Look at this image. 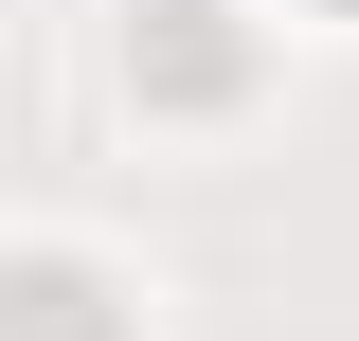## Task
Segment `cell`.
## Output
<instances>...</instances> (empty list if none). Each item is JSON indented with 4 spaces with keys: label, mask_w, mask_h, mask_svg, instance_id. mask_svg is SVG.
Listing matches in <instances>:
<instances>
[{
    "label": "cell",
    "mask_w": 359,
    "mask_h": 341,
    "mask_svg": "<svg viewBox=\"0 0 359 341\" xmlns=\"http://www.w3.org/2000/svg\"><path fill=\"white\" fill-rule=\"evenodd\" d=\"M18 341H108V305H90V269H18Z\"/></svg>",
    "instance_id": "7a4b0ae2"
},
{
    "label": "cell",
    "mask_w": 359,
    "mask_h": 341,
    "mask_svg": "<svg viewBox=\"0 0 359 341\" xmlns=\"http://www.w3.org/2000/svg\"><path fill=\"white\" fill-rule=\"evenodd\" d=\"M144 18H162V90H233V36H216V0H144Z\"/></svg>",
    "instance_id": "6da1fadb"
}]
</instances>
